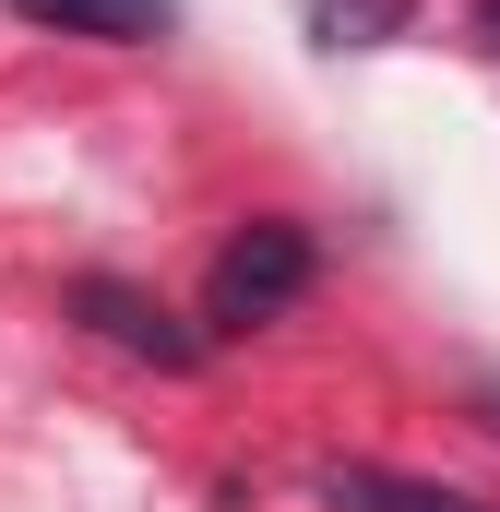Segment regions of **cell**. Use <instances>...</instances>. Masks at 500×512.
<instances>
[{
    "label": "cell",
    "mask_w": 500,
    "mask_h": 512,
    "mask_svg": "<svg viewBox=\"0 0 500 512\" xmlns=\"http://www.w3.org/2000/svg\"><path fill=\"white\" fill-rule=\"evenodd\" d=\"M477 36H489V48H500V0H477Z\"/></svg>",
    "instance_id": "6"
},
{
    "label": "cell",
    "mask_w": 500,
    "mask_h": 512,
    "mask_svg": "<svg viewBox=\"0 0 500 512\" xmlns=\"http://www.w3.org/2000/svg\"><path fill=\"white\" fill-rule=\"evenodd\" d=\"M322 489V512H489V501H465V489H429V477H405V465H322L310 477Z\"/></svg>",
    "instance_id": "3"
},
{
    "label": "cell",
    "mask_w": 500,
    "mask_h": 512,
    "mask_svg": "<svg viewBox=\"0 0 500 512\" xmlns=\"http://www.w3.org/2000/svg\"><path fill=\"white\" fill-rule=\"evenodd\" d=\"M298 12H310L322 48H393V36L417 24V0H298Z\"/></svg>",
    "instance_id": "5"
},
{
    "label": "cell",
    "mask_w": 500,
    "mask_h": 512,
    "mask_svg": "<svg viewBox=\"0 0 500 512\" xmlns=\"http://www.w3.org/2000/svg\"><path fill=\"white\" fill-rule=\"evenodd\" d=\"M72 322L108 334L143 370H203V322H179V310H167L155 286H131V274H72Z\"/></svg>",
    "instance_id": "2"
},
{
    "label": "cell",
    "mask_w": 500,
    "mask_h": 512,
    "mask_svg": "<svg viewBox=\"0 0 500 512\" xmlns=\"http://www.w3.org/2000/svg\"><path fill=\"white\" fill-rule=\"evenodd\" d=\"M310 274H322V251H310L298 215H250L239 239L215 251V274H203V346H215V334H262V322H286V310L310 298Z\"/></svg>",
    "instance_id": "1"
},
{
    "label": "cell",
    "mask_w": 500,
    "mask_h": 512,
    "mask_svg": "<svg viewBox=\"0 0 500 512\" xmlns=\"http://www.w3.org/2000/svg\"><path fill=\"white\" fill-rule=\"evenodd\" d=\"M24 24H60V36H96V48H155L179 24V0H12Z\"/></svg>",
    "instance_id": "4"
}]
</instances>
